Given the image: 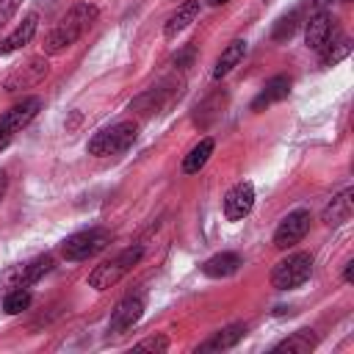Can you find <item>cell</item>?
Returning a JSON list of instances; mask_svg holds the SVG:
<instances>
[{"label":"cell","mask_w":354,"mask_h":354,"mask_svg":"<svg viewBox=\"0 0 354 354\" xmlns=\"http://www.w3.org/2000/svg\"><path fill=\"white\" fill-rule=\"evenodd\" d=\"M97 14H100V8H97L94 3H88V0L75 3V6L55 22V28L50 30V36H47V41H44V53H47V55H58V53H64L66 47H72V44L94 25Z\"/></svg>","instance_id":"obj_1"},{"label":"cell","mask_w":354,"mask_h":354,"mask_svg":"<svg viewBox=\"0 0 354 354\" xmlns=\"http://www.w3.org/2000/svg\"><path fill=\"white\" fill-rule=\"evenodd\" d=\"M343 279H346V282H351V279H354V260H348V263H346V268H343Z\"/></svg>","instance_id":"obj_28"},{"label":"cell","mask_w":354,"mask_h":354,"mask_svg":"<svg viewBox=\"0 0 354 354\" xmlns=\"http://www.w3.org/2000/svg\"><path fill=\"white\" fill-rule=\"evenodd\" d=\"M246 335V326L243 324H230L224 329H218L207 343L199 346V351H224V348H232L235 343H241Z\"/></svg>","instance_id":"obj_19"},{"label":"cell","mask_w":354,"mask_h":354,"mask_svg":"<svg viewBox=\"0 0 354 354\" xmlns=\"http://www.w3.org/2000/svg\"><path fill=\"white\" fill-rule=\"evenodd\" d=\"M194 61V47H185L177 58H174V66H185V64H191Z\"/></svg>","instance_id":"obj_27"},{"label":"cell","mask_w":354,"mask_h":354,"mask_svg":"<svg viewBox=\"0 0 354 354\" xmlns=\"http://www.w3.org/2000/svg\"><path fill=\"white\" fill-rule=\"evenodd\" d=\"M299 19H301V8H290L288 14H282L279 19H277V25H274V41H285V39H290L293 33H296V28H299Z\"/></svg>","instance_id":"obj_23"},{"label":"cell","mask_w":354,"mask_h":354,"mask_svg":"<svg viewBox=\"0 0 354 354\" xmlns=\"http://www.w3.org/2000/svg\"><path fill=\"white\" fill-rule=\"evenodd\" d=\"M196 14H199V0L183 3V6L169 17V22L163 25V36H166V39H174L177 33H183V30L196 19Z\"/></svg>","instance_id":"obj_17"},{"label":"cell","mask_w":354,"mask_h":354,"mask_svg":"<svg viewBox=\"0 0 354 354\" xmlns=\"http://www.w3.org/2000/svg\"><path fill=\"white\" fill-rule=\"evenodd\" d=\"M6 188H8V174H6V171H0V199L6 196Z\"/></svg>","instance_id":"obj_29"},{"label":"cell","mask_w":354,"mask_h":354,"mask_svg":"<svg viewBox=\"0 0 354 354\" xmlns=\"http://www.w3.org/2000/svg\"><path fill=\"white\" fill-rule=\"evenodd\" d=\"M36 28H39V17H36V14H28L6 39H0V55H11V53H17L19 47H25V44L33 39Z\"/></svg>","instance_id":"obj_13"},{"label":"cell","mask_w":354,"mask_h":354,"mask_svg":"<svg viewBox=\"0 0 354 354\" xmlns=\"http://www.w3.org/2000/svg\"><path fill=\"white\" fill-rule=\"evenodd\" d=\"M238 268H241V257L235 252H218V254H213L210 260L202 263V274L205 277H213V279L232 277Z\"/></svg>","instance_id":"obj_16"},{"label":"cell","mask_w":354,"mask_h":354,"mask_svg":"<svg viewBox=\"0 0 354 354\" xmlns=\"http://www.w3.org/2000/svg\"><path fill=\"white\" fill-rule=\"evenodd\" d=\"M108 243H111V232L108 230H100V227H91V230H83V232L69 235L61 243V254L69 263H80V260H88L97 252H102Z\"/></svg>","instance_id":"obj_5"},{"label":"cell","mask_w":354,"mask_h":354,"mask_svg":"<svg viewBox=\"0 0 354 354\" xmlns=\"http://www.w3.org/2000/svg\"><path fill=\"white\" fill-rule=\"evenodd\" d=\"M141 257H144V246H127V249H122L116 257L100 263V266L88 274V279H86L88 288H94V290H108V288H113L124 274L133 271V266H138Z\"/></svg>","instance_id":"obj_2"},{"label":"cell","mask_w":354,"mask_h":354,"mask_svg":"<svg viewBox=\"0 0 354 354\" xmlns=\"http://www.w3.org/2000/svg\"><path fill=\"white\" fill-rule=\"evenodd\" d=\"M19 3H22V0H0V28H3L14 14H17Z\"/></svg>","instance_id":"obj_26"},{"label":"cell","mask_w":354,"mask_h":354,"mask_svg":"<svg viewBox=\"0 0 354 354\" xmlns=\"http://www.w3.org/2000/svg\"><path fill=\"white\" fill-rule=\"evenodd\" d=\"M210 6H224V3H230V0H207Z\"/></svg>","instance_id":"obj_31"},{"label":"cell","mask_w":354,"mask_h":354,"mask_svg":"<svg viewBox=\"0 0 354 354\" xmlns=\"http://www.w3.org/2000/svg\"><path fill=\"white\" fill-rule=\"evenodd\" d=\"M351 213H354V188H346L337 196H332V202L321 213V221L329 224V227H337V224L348 221Z\"/></svg>","instance_id":"obj_12"},{"label":"cell","mask_w":354,"mask_h":354,"mask_svg":"<svg viewBox=\"0 0 354 354\" xmlns=\"http://www.w3.org/2000/svg\"><path fill=\"white\" fill-rule=\"evenodd\" d=\"M50 271H53V257H50V254H41V257L30 260L28 266H22V268L11 271L8 277H11L14 288H28V285L39 282V279H41L44 274H50Z\"/></svg>","instance_id":"obj_14"},{"label":"cell","mask_w":354,"mask_h":354,"mask_svg":"<svg viewBox=\"0 0 354 354\" xmlns=\"http://www.w3.org/2000/svg\"><path fill=\"white\" fill-rule=\"evenodd\" d=\"M28 307H30V290L28 288H11L6 293V299H3V310L8 315H17V313H22Z\"/></svg>","instance_id":"obj_24"},{"label":"cell","mask_w":354,"mask_h":354,"mask_svg":"<svg viewBox=\"0 0 354 354\" xmlns=\"http://www.w3.org/2000/svg\"><path fill=\"white\" fill-rule=\"evenodd\" d=\"M144 315V299L141 296H127L116 304L113 315H111V324H108V332L111 335H122L127 332L133 324H138Z\"/></svg>","instance_id":"obj_11"},{"label":"cell","mask_w":354,"mask_h":354,"mask_svg":"<svg viewBox=\"0 0 354 354\" xmlns=\"http://www.w3.org/2000/svg\"><path fill=\"white\" fill-rule=\"evenodd\" d=\"M313 274V254L310 252H293L285 260H279L271 271V285L277 290H293L304 285Z\"/></svg>","instance_id":"obj_4"},{"label":"cell","mask_w":354,"mask_h":354,"mask_svg":"<svg viewBox=\"0 0 354 354\" xmlns=\"http://www.w3.org/2000/svg\"><path fill=\"white\" fill-rule=\"evenodd\" d=\"M213 138H199L194 147H191V152L185 155V160H183V171L185 174H196L207 160H210V155H213Z\"/></svg>","instance_id":"obj_20"},{"label":"cell","mask_w":354,"mask_h":354,"mask_svg":"<svg viewBox=\"0 0 354 354\" xmlns=\"http://www.w3.org/2000/svg\"><path fill=\"white\" fill-rule=\"evenodd\" d=\"M288 94H290V77H288V75H274V77L263 86V91L252 100V111H263V108H268L271 102L285 100Z\"/></svg>","instance_id":"obj_15"},{"label":"cell","mask_w":354,"mask_h":354,"mask_svg":"<svg viewBox=\"0 0 354 354\" xmlns=\"http://www.w3.org/2000/svg\"><path fill=\"white\" fill-rule=\"evenodd\" d=\"M335 17H332V11H326V8H321V11H315L313 17H310V22H307V28H304V41H307V47L310 50H321L324 44H329L332 39H335Z\"/></svg>","instance_id":"obj_10"},{"label":"cell","mask_w":354,"mask_h":354,"mask_svg":"<svg viewBox=\"0 0 354 354\" xmlns=\"http://www.w3.org/2000/svg\"><path fill=\"white\" fill-rule=\"evenodd\" d=\"M133 348H136V351H166V348H169V337L155 335V337H147V340L136 343Z\"/></svg>","instance_id":"obj_25"},{"label":"cell","mask_w":354,"mask_h":354,"mask_svg":"<svg viewBox=\"0 0 354 354\" xmlns=\"http://www.w3.org/2000/svg\"><path fill=\"white\" fill-rule=\"evenodd\" d=\"M307 230H310V213L307 210H293L279 221V227L274 232V246L277 249H290L307 235Z\"/></svg>","instance_id":"obj_8"},{"label":"cell","mask_w":354,"mask_h":354,"mask_svg":"<svg viewBox=\"0 0 354 354\" xmlns=\"http://www.w3.org/2000/svg\"><path fill=\"white\" fill-rule=\"evenodd\" d=\"M310 3H313V6H318V8H324V6H326V3H332V0H310Z\"/></svg>","instance_id":"obj_30"},{"label":"cell","mask_w":354,"mask_h":354,"mask_svg":"<svg viewBox=\"0 0 354 354\" xmlns=\"http://www.w3.org/2000/svg\"><path fill=\"white\" fill-rule=\"evenodd\" d=\"M138 136V124L136 122H116L113 127L100 130L91 141H88V155L105 158V155H122L133 147Z\"/></svg>","instance_id":"obj_3"},{"label":"cell","mask_w":354,"mask_h":354,"mask_svg":"<svg viewBox=\"0 0 354 354\" xmlns=\"http://www.w3.org/2000/svg\"><path fill=\"white\" fill-rule=\"evenodd\" d=\"M318 337L313 335V329H299L290 337H285L282 343L274 346V351H288V354H307L310 348H315Z\"/></svg>","instance_id":"obj_21"},{"label":"cell","mask_w":354,"mask_h":354,"mask_svg":"<svg viewBox=\"0 0 354 354\" xmlns=\"http://www.w3.org/2000/svg\"><path fill=\"white\" fill-rule=\"evenodd\" d=\"M50 72V64L44 55H33L28 61H22L19 66H14L8 72V77L3 80V91L6 94H14V91H22V88H33L39 86Z\"/></svg>","instance_id":"obj_7"},{"label":"cell","mask_w":354,"mask_h":354,"mask_svg":"<svg viewBox=\"0 0 354 354\" xmlns=\"http://www.w3.org/2000/svg\"><path fill=\"white\" fill-rule=\"evenodd\" d=\"M39 111H41V100H39V97H25L22 102L11 105V108L0 116V152L11 144V138H14L25 124L33 122V116H36Z\"/></svg>","instance_id":"obj_6"},{"label":"cell","mask_w":354,"mask_h":354,"mask_svg":"<svg viewBox=\"0 0 354 354\" xmlns=\"http://www.w3.org/2000/svg\"><path fill=\"white\" fill-rule=\"evenodd\" d=\"M252 207H254V185L249 180L235 183L224 196V216L230 221H241L252 213Z\"/></svg>","instance_id":"obj_9"},{"label":"cell","mask_w":354,"mask_h":354,"mask_svg":"<svg viewBox=\"0 0 354 354\" xmlns=\"http://www.w3.org/2000/svg\"><path fill=\"white\" fill-rule=\"evenodd\" d=\"M243 55H246V41H243V39L230 41V44L224 47V53L218 55L216 66H213V77H216V80H221L224 75H230V72L241 64V58H243Z\"/></svg>","instance_id":"obj_18"},{"label":"cell","mask_w":354,"mask_h":354,"mask_svg":"<svg viewBox=\"0 0 354 354\" xmlns=\"http://www.w3.org/2000/svg\"><path fill=\"white\" fill-rule=\"evenodd\" d=\"M318 53H321V66H335L351 53V41L346 36H340V39H332L329 44H324Z\"/></svg>","instance_id":"obj_22"}]
</instances>
